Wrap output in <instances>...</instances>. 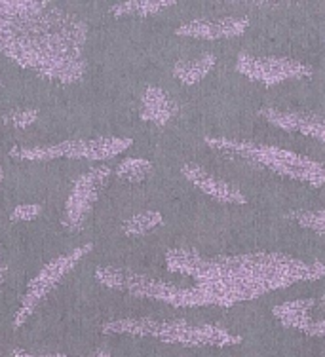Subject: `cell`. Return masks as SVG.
Listing matches in <instances>:
<instances>
[{"label": "cell", "instance_id": "8992f818", "mask_svg": "<svg viewBox=\"0 0 325 357\" xmlns=\"http://www.w3.org/2000/svg\"><path fill=\"white\" fill-rule=\"evenodd\" d=\"M132 146V139L126 137H101V139H73V141H63L59 144H50V146H33V149H17L14 151V158L20 160H103L114 158L120 152Z\"/></svg>", "mask_w": 325, "mask_h": 357}, {"label": "cell", "instance_id": "e0dca14e", "mask_svg": "<svg viewBox=\"0 0 325 357\" xmlns=\"http://www.w3.org/2000/svg\"><path fill=\"white\" fill-rule=\"evenodd\" d=\"M160 225H162V215L158 211H143V213L132 215L126 220L124 232L128 236H141V234L153 232Z\"/></svg>", "mask_w": 325, "mask_h": 357}, {"label": "cell", "instance_id": "30bf717a", "mask_svg": "<svg viewBox=\"0 0 325 357\" xmlns=\"http://www.w3.org/2000/svg\"><path fill=\"white\" fill-rule=\"evenodd\" d=\"M282 327L298 331L306 337L325 338V296L295 298L272 308Z\"/></svg>", "mask_w": 325, "mask_h": 357}, {"label": "cell", "instance_id": "6da1fadb", "mask_svg": "<svg viewBox=\"0 0 325 357\" xmlns=\"http://www.w3.org/2000/svg\"><path fill=\"white\" fill-rule=\"evenodd\" d=\"M86 25L48 2H0V52L42 76L75 82L84 73Z\"/></svg>", "mask_w": 325, "mask_h": 357}, {"label": "cell", "instance_id": "9c48e42d", "mask_svg": "<svg viewBox=\"0 0 325 357\" xmlns=\"http://www.w3.org/2000/svg\"><path fill=\"white\" fill-rule=\"evenodd\" d=\"M112 169L107 165H97L90 172L82 173L75 181V186L70 190L67 204H65V213H63V227L69 232H75L82 227L86 217L90 215L91 207L99 198V194L111 178Z\"/></svg>", "mask_w": 325, "mask_h": 357}, {"label": "cell", "instance_id": "cb8c5ba5", "mask_svg": "<svg viewBox=\"0 0 325 357\" xmlns=\"http://www.w3.org/2000/svg\"><path fill=\"white\" fill-rule=\"evenodd\" d=\"M0 181H2V169H0Z\"/></svg>", "mask_w": 325, "mask_h": 357}, {"label": "cell", "instance_id": "4fadbf2b", "mask_svg": "<svg viewBox=\"0 0 325 357\" xmlns=\"http://www.w3.org/2000/svg\"><path fill=\"white\" fill-rule=\"evenodd\" d=\"M181 172H183V175L190 185L196 186L198 190H202L209 198H213L215 202L230 204V206H245L248 204V198L240 188H236L234 185H230L222 178L215 177L200 165L185 164Z\"/></svg>", "mask_w": 325, "mask_h": 357}, {"label": "cell", "instance_id": "ac0fdd59", "mask_svg": "<svg viewBox=\"0 0 325 357\" xmlns=\"http://www.w3.org/2000/svg\"><path fill=\"white\" fill-rule=\"evenodd\" d=\"M116 175L124 181H130V183H139L153 172V164L145 158H126L122 160L118 167L114 169Z\"/></svg>", "mask_w": 325, "mask_h": 357}, {"label": "cell", "instance_id": "5b68a950", "mask_svg": "<svg viewBox=\"0 0 325 357\" xmlns=\"http://www.w3.org/2000/svg\"><path fill=\"white\" fill-rule=\"evenodd\" d=\"M103 333L109 335H130V337L156 338L160 342L179 344L188 348H229L242 344L240 335L230 333L219 325L209 323H188L183 319L164 321V319H116L103 325Z\"/></svg>", "mask_w": 325, "mask_h": 357}, {"label": "cell", "instance_id": "ba28073f", "mask_svg": "<svg viewBox=\"0 0 325 357\" xmlns=\"http://www.w3.org/2000/svg\"><path fill=\"white\" fill-rule=\"evenodd\" d=\"M236 70L245 76L251 82H259L263 86H278L289 80H305L314 75L308 63L291 59V57H276V55H251L248 52H240L236 57Z\"/></svg>", "mask_w": 325, "mask_h": 357}, {"label": "cell", "instance_id": "7c38bea8", "mask_svg": "<svg viewBox=\"0 0 325 357\" xmlns=\"http://www.w3.org/2000/svg\"><path fill=\"white\" fill-rule=\"evenodd\" d=\"M259 116H263L270 126L280 130L298 133L305 137L316 139L325 143V116L316 112H305V110H284V109H269L259 110Z\"/></svg>", "mask_w": 325, "mask_h": 357}, {"label": "cell", "instance_id": "44dd1931", "mask_svg": "<svg viewBox=\"0 0 325 357\" xmlns=\"http://www.w3.org/2000/svg\"><path fill=\"white\" fill-rule=\"evenodd\" d=\"M40 213V206L36 204H23V206H17L12 213V219L14 220H31L36 219Z\"/></svg>", "mask_w": 325, "mask_h": 357}, {"label": "cell", "instance_id": "9a60e30c", "mask_svg": "<svg viewBox=\"0 0 325 357\" xmlns=\"http://www.w3.org/2000/svg\"><path fill=\"white\" fill-rule=\"evenodd\" d=\"M215 63H217V57L213 54H202L196 59H183L175 63L173 76L185 86H194L202 82L213 70Z\"/></svg>", "mask_w": 325, "mask_h": 357}, {"label": "cell", "instance_id": "603a6c76", "mask_svg": "<svg viewBox=\"0 0 325 357\" xmlns=\"http://www.w3.org/2000/svg\"><path fill=\"white\" fill-rule=\"evenodd\" d=\"M4 278H6V266L2 262V255H0V285L4 283Z\"/></svg>", "mask_w": 325, "mask_h": 357}, {"label": "cell", "instance_id": "ffe728a7", "mask_svg": "<svg viewBox=\"0 0 325 357\" xmlns=\"http://www.w3.org/2000/svg\"><path fill=\"white\" fill-rule=\"evenodd\" d=\"M36 116H38L36 109H15L4 114V122L15 128H29L31 124H35Z\"/></svg>", "mask_w": 325, "mask_h": 357}, {"label": "cell", "instance_id": "277c9868", "mask_svg": "<svg viewBox=\"0 0 325 357\" xmlns=\"http://www.w3.org/2000/svg\"><path fill=\"white\" fill-rule=\"evenodd\" d=\"M97 282L111 289H126L132 295L158 301V303L172 304L179 308H200V306H232L229 296L222 295L211 287L196 283L192 287L177 285L166 280L151 278L145 274H135L122 268L103 266L97 268Z\"/></svg>", "mask_w": 325, "mask_h": 357}, {"label": "cell", "instance_id": "5bb4252c", "mask_svg": "<svg viewBox=\"0 0 325 357\" xmlns=\"http://www.w3.org/2000/svg\"><path fill=\"white\" fill-rule=\"evenodd\" d=\"M179 107L167 96L164 89L149 88L141 101V118L156 126H166L172 118L177 116Z\"/></svg>", "mask_w": 325, "mask_h": 357}, {"label": "cell", "instance_id": "d6986e66", "mask_svg": "<svg viewBox=\"0 0 325 357\" xmlns=\"http://www.w3.org/2000/svg\"><path fill=\"white\" fill-rule=\"evenodd\" d=\"M291 219L295 220L301 228H306V230H312V232L325 234V209L295 211V213H291Z\"/></svg>", "mask_w": 325, "mask_h": 357}, {"label": "cell", "instance_id": "52a82bcc", "mask_svg": "<svg viewBox=\"0 0 325 357\" xmlns=\"http://www.w3.org/2000/svg\"><path fill=\"white\" fill-rule=\"evenodd\" d=\"M90 251L91 245H82V248L73 249L69 253H65L61 255V257L54 259V261H50L46 266L42 268L40 272L29 282L27 291H25V295H23L20 310H17V314H15L14 317L15 329L27 321L42 298L48 295L50 291H54V289L57 287V283L61 282L63 278L69 274L70 270L77 266L78 262L82 261L84 257L90 253Z\"/></svg>", "mask_w": 325, "mask_h": 357}, {"label": "cell", "instance_id": "3957f363", "mask_svg": "<svg viewBox=\"0 0 325 357\" xmlns=\"http://www.w3.org/2000/svg\"><path fill=\"white\" fill-rule=\"evenodd\" d=\"M206 144L227 158L245 160L249 164L261 165L280 177L297 181L312 188H322L325 185V165L305 154L274 144L229 137H206Z\"/></svg>", "mask_w": 325, "mask_h": 357}, {"label": "cell", "instance_id": "7a4b0ae2", "mask_svg": "<svg viewBox=\"0 0 325 357\" xmlns=\"http://www.w3.org/2000/svg\"><path fill=\"white\" fill-rule=\"evenodd\" d=\"M166 264L173 274L188 275L200 285L225 293L234 304L325 275L324 262H306L278 251L206 257L196 249L177 248L167 251Z\"/></svg>", "mask_w": 325, "mask_h": 357}, {"label": "cell", "instance_id": "7402d4cb", "mask_svg": "<svg viewBox=\"0 0 325 357\" xmlns=\"http://www.w3.org/2000/svg\"><path fill=\"white\" fill-rule=\"evenodd\" d=\"M12 357H73L65 356V354H33V351L27 350H14L12 351ZM80 357H112L109 354H93V356H80Z\"/></svg>", "mask_w": 325, "mask_h": 357}, {"label": "cell", "instance_id": "2e32d148", "mask_svg": "<svg viewBox=\"0 0 325 357\" xmlns=\"http://www.w3.org/2000/svg\"><path fill=\"white\" fill-rule=\"evenodd\" d=\"M175 2L169 0H141V2H118L111 8V12L114 15H137V17H146V15L160 14L162 10L172 8Z\"/></svg>", "mask_w": 325, "mask_h": 357}, {"label": "cell", "instance_id": "8fae6325", "mask_svg": "<svg viewBox=\"0 0 325 357\" xmlns=\"http://www.w3.org/2000/svg\"><path fill=\"white\" fill-rule=\"evenodd\" d=\"M251 27V20L245 15H225V17H198L181 23L175 29V35L198 38V40H225V38H238L245 35Z\"/></svg>", "mask_w": 325, "mask_h": 357}]
</instances>
